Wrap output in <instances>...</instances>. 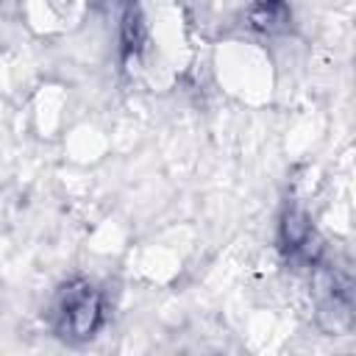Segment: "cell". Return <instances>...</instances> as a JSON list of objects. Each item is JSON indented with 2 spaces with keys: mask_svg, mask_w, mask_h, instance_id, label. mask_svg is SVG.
Returning a JSON list of instances; mask_svg holds the SVG:
<instances>
[{
  "mask_svg": "<svg viewBox=\"0 0 356 356\" xmlns=\"http://www.w3.org/2000/svg\"><path fill=\"white\" fill-rule=\"evenodd\" d=\"M106 295L89 278L64 281L50 306L53 334L67 345L92 342L106 325Z\"/></svg>",
  "mask_w": 356,
  "mask_h": 356,
  "instance_id": "1",
  "label": "cell"
},
{
  "mask_svg": "<svg viewBox=\"0 0 356 356\" xmlns=\"http://www.w3.org/2000/svg\"><path fill=\"white\" fill-rule=\"evenodd\" d=\"M278 250L298 264H320V239L312 225V217L300 206H286L278 217Z\"/></svg>",
  "mask_w": 356,
  "mask_h": 356,
  "instance_id": "2",
  "label": "cell"
},
{
  "mask_svg": "<svg viewBox=\"0 0 356 356\" xmlns=\"http://www.w3.org/2000/svg\"><path fill=\"white\" fill-rule=\"evenodd\" d=\"M245 22L259 36H281L292 28V8L286 0H250Z\"/></svg>",
  "mask_w": 356,
  "mask_h": 356,
  "instance_id": "3",
  "label": "cell"
},
{
  "mask_svg": "<svg viewBox=\"0 0 356 356\" xmlns=\"http://www.w3.org/2000/svg\"><path fill=\"white\" fill-rule=\"evenodd\" d=\"M147 44V25L139 0H125L122 3V17H120V56L122 61L139 58Z\"/></svg>",
  "mask_w": 356,
  "mask_h": 356,
  "instance_id": "4",
  "label": "cell"
}]
</instances>
